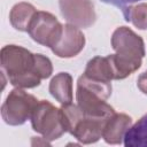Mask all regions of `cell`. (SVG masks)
I'll list each match as a JSON object with an SVG mask.
<instances>
[{"mask_svg": "<svg viewBox=\"0 0 147 147\" xmlns=\"http://www.w3.org/2000/svg\"><path fill=\"white\" fill-rule=\"evenodd\" d=\"M61 15L64 20L77 28H90L96 20L94 5L91 0H60Z\"/></svg>", "mask_w": 147, "mask_h": 147, "instance_id": "obj_6", "label": "cell"}, {"mask_svg": "<svg viewBox=\"0 0 147 147\" xmlns=\"http://www.w3.org/2000/svg\"><path fill=\"white\" fill-rule=\"evenodd\" d=\"M137 86H138V88H139L144 94L147 95V70H146L145 72H142V74L138 77V79H137Z\"/></svg>", "mask_w": 147, "mask_h": 147, "instance_id": "obj_17", "label": "cell"}, {"mask_svg": "<svg viewBox=\"0 0 147 147\" xmlns=\"http://www.w3.org/2000/svg\"><path fill=\"white\" fill-rule=\"evenodd\" d=\"M48 90L51 95L61 105L71 103L74 99L71 75L68 72H59L52 78Z\"/></svg>", "mask_w": 147, "mask_h": 147, "instance_id": "obj_11", "label": "cell"}, {"mask_svg": "<svg viewBox=\"0 0 147 147\" xmlns=\"http://www.w3.org/2000/svg\"><path fill=\"white\" fill-rule=\"evenodd\" d=\"M109 118V117H108ZM108 118L90 117L84 114L83 118L78 122L71 134L82 144H93L102 138L105 123Z\"/></svg>", "mask_w": 147, "mask_h": 147, "instance_id": "obj_9", "label": "cell"}, {"mask_svg": "<svg viewBox=\"0 0 147 147\" xmlns=\"http://www.w3.org/2000/svg\"><path fill=\"white\" fill-rule=\"evenodd\" d=\"M132 126V118L126 114H113L105 123L102 138L107 144L118 145L123 141L125 133Z\"/></svg>", "mask_w": 147, "mask_h": 147, "instance_id": "obj_10", "label": "cell"}, {"mask_svg": "<svg viewBox=\"0 0 147 147\" xmlns=\"http://www.w3.org/2000/svg\"><path fill=\"white\" fill-rule=\"evenodd\" d=\"M111 47L115 54H110L115 79H124L141 67L145 56V44L140 36L126 26L117 28L111 36Z\"/></svg>", "mask_w": 147, "mask_h": 147, "instance_id": "obj_2", "label": "cell"}, {"mask_svg": "<svg viewBox=\"0 0 147 147\" xmlns=\"http://www.w3.org/2000/svg\"><path fill=\"white\" fill-rule=\"evenodd\" d=\"M76 100L78 107L86 116L106 119L115 114L114 108L108 105L106 100L101 99L96 94L92 93L91 91L78 84L76 90Z\"/></svg>", "mask_w": 147, "mask_h": 147, "instance_id": "obj_8", "label": "cell"}, {"mask_svg": "<svg viewBox=\"0 0 147 147\" xmlns=\"http://www.w3.org/2000/svg\"><path fill=\"white\" fill-rule=\"evenodd\" d=\"M63 25L48 11H37L32 18L28 33L36 42L52 48L62 33Z\"/></svg>", "mask_w": 147, "mask_h": 147, "instance_id": "obj_5", "label": "cell"}, {"mask_svg": "<svg viewBox=\"0 0 147 147\" xmlns=\"http://www.w3.org/2000/svg\"><path fill=\"white\" fill-rule=\"evenodd\" d=\"M101 1H103V2H106V3H109V5H113V6H115V7H121V8H123V7H125V6H130L131 3H134V2H137V1H139V0H101Z\"/></svg>", "mask_w": 147, "mask_h": 147, "instance_id": "obj_18", "label": "cell"}, {"mask_svg": "<svg viewBox=\"0 0 147 147\" xmlns=\"http://www.w3.org/2000/svg\"><path fill=\"white\" fill-rule=\"evenodd\" d=\"M84 75L90 78L98 79L101 82H108V83L115 79V72L109 55L95 56L91 59L86 64Z\"/></svg>", "mask_w": 147, "mask_h": 147, "instance_id": "obj_12", "label": "cell"}, {"mask_svg": "<svg viewBox=\"0 0 147 147\" xmlns=\"http://www.w3.org/2000/svg\"><path fill=\"white\" fill-rule=\"evenodd\" d=\"M38 102L36 96L29 94L23 88L16 87L10 91L1 106V117L8 125H22L28 119H31Z\"/></svg>", "mask_w": 147, "mask_h": 147, "instance_id": "obj_4", "label": "cell"}, {"mask_svg": "<svg viewBox=\"0 0 147 147\" xmlns=\"http://www.w3.org/2000/svg\"><path fill=\"white\" fill-rule=\"evenodd\" d=\"M1 71L8 82L18 88H33L40 85L41 79L51 77L53 65L42 54H33L24 47L7 45L0 52Z\"/></svg>", "mask_w": 147, "mask_h": 147, "instance_id": "obj_1", "label": "cell"}, {"mask_svg": "<svg viewBox=\"0 0 147 147\" xmlns=\"http://www.w3.org/2000/svg\"><path fill=\"white\" fill-rule=\"evenodd\" d=\"M37 9L29 2L16 3L9 14V21L14 29L18 31H28L32 18L34 17Z\"/></svg>", "mask_w": 147, "mask_h": 147, "instance_id": "obj_13", "label": "cell"}, {"mask_svg": "<svg viewBox=\"0 0 147 147\" xmlns=\"http://www.w3.org/2000/svg\"><path fill=\"white\" fill-rule=\"evenodd\" d=\"M85 46V36L79 28L72 24H64L62 33L56 44L51 48L59 57H74L78 55Z\"/></svg>", "mask_w": 147, "mask_h": 147, "instance_id": "obj_7", "label": "cell"}, {"mask_svg": "<svg viewBox=\"0 0 147 147\" xmlns=\"http://www.w3.org/2000/svg\"><path fill=\"white\" fill-rule=\"evenodd\" d=\"M31 125L47 141L56 140L68 132L61 108L54 107L47 100H41L36 106L31 116Z\"/></svg>", "mask_w": 147, "mask_h": 147, "instance_id": "obj_3", "label": "cell"}, {"mask_svg": "<svg viewBox=\"0 0 147 147\" xmlns=\"http://www.w3.org/2000/svg\"><path fill=\"white\" fill-rule=\"evenodd\" d=\"M125 21L131 22L140 30L147 29V3H138L134 6H125L122 8Z\"/></svg>", "mask_w": 147, "mask_h": 147, "instance_id": "obj_15", "label": "cell"}, {"mask_svg": "<svg viewBox=\"0 0 147 147\" xmlns=\"http://www.w3.org/2000/svg\"><path fill=\"white\" fill-rule=\"evenodd\" d=\"M77 84L87 88L88 91L96 94L98 96H100L103 100H107L111 95V84L108 82H101L98 79H93V78H90L83 74L78 78Z\"/></svg>", "mask_w": 147, "mask_h": 147, "instance_id": "obj_16", "label": "cell"}, {"mask_svg": "<svg viewBox=\"0 0 147 147\" xmlns=\"http://www.w3.org/2000/svg\"><path fill=\"white\" fill-rule=\"evenodd\" d=\"M124 145L126 147L147 146V114L127 130L124 137Z\"/></svg>", "mask_w": 147, "mask_h": 147, "instance_id": "obj_14", "label": "cell"}]
</instances>
